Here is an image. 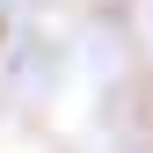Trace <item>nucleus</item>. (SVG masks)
Instances as JSON below:
<instances>
[{
  "label": "nucleus",
  "mask_w": 153,
  "mask_h": 153,
  "mask_svg": "<svg viewBox=\"0 0 153 153\" xmlns=\"http://www.w3.org/2000/svg\"><path fill=\"white\" fill-rule=\"evenodd\" d=\"M0 36H7V29H0Z\"/></svg>",
  "instance_id": "obj_1"
}]
</instances>
